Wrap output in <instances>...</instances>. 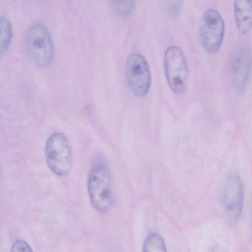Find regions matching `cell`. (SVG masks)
<instances>
[{
  "mask_svg": "<svg viewBox=\"0 0 252 252\" xmlns=\"http://www.w3.org/2000/svg\"><path fill=\"white\" fill-rule=\"evenodd\" d=\"M25 44L28 53L38 67L46 68L52 63L54 47L48 29L41 24H34L27 30Z\"/></svg>",
  "mask_w": 252,
  "mask_h": 252,
  "instance_id": "1",
  "label": "cell"
},
{
  "mask_svg": "<svg viewBox=\"0 0 252 252\" xmlns=\"http://www.w3.org/2000/svg\"><path fill=\"white\" fill-rule=\"evenodd\" d=\"M10 251L14 252H32V250L26 241L23 240H18L12 244L10 248Z\"/></svg>",
  "mask_w": 252,
  "mask_h": 252,
  "instance_id": "14",
  "label": "cell"
},
{
  "mask_svg": "<svg viewBox=\"0 0 252 252\" xmlns=\"http://www.w3.org/2000/svg\"><path fill=\"white\" fill-rule=\"evenodd\" d=\"M220 199L224 213L231 221L240 217L243 204V187L240 177L235 173L228 175L220 188Z\"/></svg>",
  "mask_w": 252,
  "mask_h": 252,
  "instance_id": "7",
  "label": "cell"
},
{
  "mask_svg": "<svg viewBox=\"0 0 252 252\" xmlns=\"http://www.w3.org/2000/svg\"><path fill=\"white\" fill-rule=\"evenodd\" d=\"M234 10L238 31L247 33L252 26V0H235Z\"/></svg>",
  "mask_w": 252,
  "mask_h": 252,
  "instance_id": "9",
  "label": "cell"
},
{
  "mask_svg": "<svg viewBox=\"0 0 252 252\" xmlns=\"http://www.w3.org/2000/svg\"><path fill=\"white\" fill-rule=\"evenodd\" d=\"M13 37L12 27L6 18L0 17V56L9 47Z\"/></svg>",
  "mask_w": 252,
  "mask_h": 252,
  "instance_id": "10",
  "label": "cell"
},
{
  "mask_svg": "<svg viewBox=\"0 0 252 252\" xmlns=\"http://www.w3.org/2000/svg\"><path fill=\"white\" fill-rule=\"evenodd\" d=\"M224 24L220 14L210 9L203 15L199 27L200 41L204 49L209 53L218 51L224 34Z\"/></svg>",
  "mask_w": 252,
  "mask_h": 252,
  "instance_id": "6",
  "label": "cell"
},
{
  "mask_svg": "<svg viewBox=\"0 0 252 252\" xmlns=\"http://www.w3.org/2000/svg\"><path fill=\"white\" fill-rule=\"evenodd\" d=\"M110 5L116 14L125 17L129 15L132 11L135 3V0H109Z\"/></svg>",
  "mask_w": 252,
  "mask_h": 252,
  "instance_id": "12",
  "label": "cell"
},
{
  "mask_svg": "<svg viewBox=\"0 0 252 252\" xmlns=\"http://www.w3.org/2000/svg\"><path fill=\"white\" fill-rule=\"evenodd\" d=\"M45 153L47 164L54 173L64 176L69 172L72 164L71 148L63 134L56 132L48 138Z\"/></svg>",
  "mask_w": 252,
  "mask_h": 252,
  "instance_id": "3",
  "label": "cell"
},
{
  "mask_svg": "<svg viewBox=\"0 0 252 252\" xmlns=\"http://www.w3.org/2000/svg\"><path fill=\"white\" fill-rule=\"evenodd\" d=\"M126 74L129 87L138 97H143L149 92L151 85V75L149 64L141 54L133 53L127 57Z\"/></svg>",
  "mask_w": 252,
  "mask_h": 252,
  "instance_id": "4",
  "label": "cell"
},
{
  "mask_svg": "<svg viewBox=\"0 0 252 252\" xmlns=\"http://www.w3.org/2000/svg\"><path fill=\"white\" fill-rule=\"evenodd\" d=\"M251 65V56L247 51L242 50L236 54L232 65V81L236 89L241 90L245 87Z\"/></svg>",
  "mask_w": 252,
  "mask_h": 252,
  "instance_id": "8",
  "label": "cell"
},
{
  "mask_svg": "<svg viewBox=\"0 0 252 252\" xmlns=\"http://www.w3.org/2000/svg\"><path fill=\"white\" fill-rule=\"evenodd\" d=\"M164 65L166 79L171 89L181 94L186 88L188 70L185 56L177 46L168 47L165 53Z\"/></svg>",
  "mask_w": 252,
  "mask_h": 252,
  "instance_id": "5",
  "label": "cell"
},
{
  "mask_svg": "<svg viewBox=\"0 0 252 252\" xmlns=\"http://www.w3.org/2000/svg\"><path fill=\"white\" fill-rule=\"evenodd\" d=\"M88 189L92 205L97 211H107L112 203L110 174L107 167L98 164L91 170L88 182Z\"/></svg>",
  "mask_w": 252,
  "mask_h": 252,
  "instance_id": "2",
  "label": "cell"
},
{
  "mask_svg": "<svg viewBox=\"0 0 252 252\" xmlns=\"http://www.w3.org/2000/svg\"><path fill=\"white\" fill-rule=\"evenodd\" d=\"M166 251L164 240L159 234H151L145 240L143 245V252H164Z\"/></svg>",
  "mask_w": 252,
  "mask_h": 252,
  "instance_id": "11",
  "label": "cell"
},
{
  "mask_svg": "<svg viewBox=\"0 0 252 252\" xmlns=\"http://www.w3.org/2000/svg\"><path fill=\"white\" fill-rule=\"evenodd\" d=\"M166 9L172 16L177 15L181 11L184 0H163Z\"/></svg>",
  "mask_w": 252,
  "mask_h": 252,
  "instance_id": "13",
  "label": "cell"
}]
</instances>
